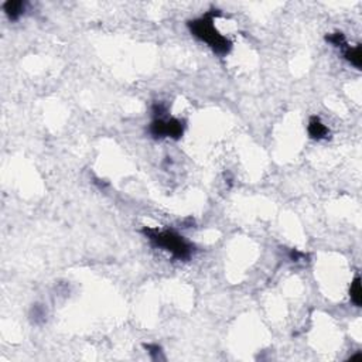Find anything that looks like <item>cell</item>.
I'll use <instances>...</instances> for the list:
<instances>
[{
	"label": "cell",
	"mask_w": 362,
	"mask_h": 362,
	"mask_svg": "<svg viewBox=\"0 0 362 362\" xmlns=\"http://www.w3.org/2000/svg\"><path fill=\"white\" fill-rule=\"evenodd\" d=\"M145 235L156 245L179 260H187L193 255V246L174 231H159V229H145Z\"/></svg>",
	"instance_id": "2"
},
{
	"label": "cell",
	"mask_w": 362,
	"mask_h": 362,
	"mask_svg": "<svg viewBox=\"0 0 362 362\" xmlns=\"http://www.w3.org/2000/svg\"><path fill=\"white\" fill-rule=\"evenodd\" d=\"M218 15H219V12L212 10V12L204 15L199 18L190 21L188 29H190L191 34L194 37H197L198 40H201L204 43H207L217 54L224 55V54L229 53L232 43L226 38L225 36H222L219 31L215 29L214 18Z\"/></svg>",
	"instance_id": "1"
},
{
	"label": "cell",
	"mask_w": 362,
	"mask_h": 362,
	"mask_svg": "<svg viewBox=\"0 0 362 362\" xmlns=\"http://www.w3.org/2000/svg\"><path fill=\"white\" fill-rule=\"evenodd\" d=\"M33 311H34V321L36 323H38L40 320L43 321L45 317V311L40 307V306H34V308H33Z\"/></svg>",
	"instance_id": "10"
},
{
	"label": "cell",
	"mask_w": 362,
	"mask_h": 362,
	"mask_svg": "<svg viewBox=\"0 0 362 362\" xmlns=\"http://www.w3.org/2000/svg\"><path fill=\"white\" fill-rule=\"evenodd\" d=\"M307 130H308V135L311 139H316V140H321V139H326L328 137L330 132H328V127L320 121V118L317 116H313L310 122H308V126H307Z\"/></svg>",
	"instance_id": "4"
},
{
	"label": "cell",
	"mask_w": 362,
	"mask_h": 362,
	"mask_svg": "<svg viewBox=\"0 0 362 362\" xmlns=\"http://www.w3.org/2000/svg\"><path fill=\"white\" fill-rule=\"evenodd\" d=\"M349 296H351V300L355 306H361V280L360 277H355V280L352 282L351 285V290H349Z\"/></svg>",
	"instance_id": "7"
},
{
	"label": "cell",
	"mask_w": 362,
	"mask_h": 362,
	"mask_svg": "<svg viewBox=\"0 0 362 362\" xmlns=\"http://www.w3.org/2000/svg\"><path fill=\"white\" fill-rule=\"evenodd\" d=\"M24 7H26V4L23 1H13V0L3 4V10L6 15L9 16L10 20L20 18V16L24 13Z\"/></svg>",
	"instance_id": "5"
},
{
	"label": "cell",
	"mask_w": 362,
	"mask_h": 362,
	"mask_svg": "<svg viewBox=\"0 0 362 362\" xmlns=\"http://www.w3.org/2000/svg\"><path fill=\"white\" fill-rule=\"evenodd\" d=\"M326 40L328 41V43H331L332 45H335V47H345L347 45V40H345V36L343 34V33H340V31H337V33H332V34H328L327 37H326Z\"/></svg>",
	"instance_id": "8"
},
{
	"label": "cell",
	"mask_w": 362,
	"mask_h": 362,
	"mask_svg": "<svg viewBox=\"0 0 362 362\" xmlns=\"http://www.w3.org/2000/svg\"><path fill=\"white\" fill-rule=\"evenodd\" d=\"M184 133V122L176 118L163 119V118H154L150 125V135L156 139L162 137H171V139H180Z\"/></svg>",
	"instance_id": "3"
},
{
	"label": "cell",
	"mask_w": 362,
	"mask_h": 362,
	"mask_svg": "<svg viewBox=\"0 0 362 362\" xmlns=\"http://www.w3.org/2000/svg\"><path fill=\"white\" fill-rule=\"evenodd\" d=\"M345 58H347L354 67H357V68H361V60H362V55H361V45H357V47H348L347 50H345Z\"/></svg>",
	"instance_id": "6"
},
{
	"label": "cell",
	"mask_w": 362,
	"mask_h": 362,
	"mask_svg": "<svg viewBox=\"0 0 362 362\" xmlns=\"http://www.w3.org/2000/svg\"><path fill=\"white\" fill-rule=\"evenodd\" d=\"M146 349L149 351V354H150L151 357H153V360H159L160 358V354H162V348L159 347V345H153V344H149V345H145Z\"/></svg>",
	"instance_id": "9"
}]
</instances>
